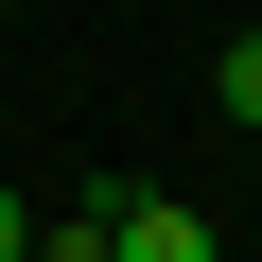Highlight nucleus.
Returning a JSON list of instances; mask_svg holds the SVG:
<instances>
[{
	"mask_svg": "<svg viewBox=\"0 0 262 262\" xmlns=\"http://www.w3.org/2000/svg\"><path fill=\"white\" fill-rule=\"evenodd\" d=\"M105 262H227V245H210V210H175V192H122V210H105Z\"/></svg>",
	"mask_w": 262,
	"mask_h": 262,
	"instance_id": "obj_1",
	"label": "nucleus"
},
{
	"mask_svg": "<svg viewBox=\"0 0 262 262\" xmlns=\"http://www.w3.org/2000/svg\"><path fill=\"white\" fill-rule=\"evenodd\" d=\"M210 105H227V122H262V35H227V53H210Z\"/></svg>",
	"mask_w": 262,
	"mask_h": 262,
	"instance_id": "obj_2",
	"label": "nucleus"
},
{
	"mask_svg": "<svg viewBox=\"0 0 262 262\" xmlns=\"http://www.w3.org/2000/svg\"><path fill=\"white\" fill-rule=\"evenodd\" d=\"M18 262H105V210H70V227H35Z\"/></svg>",
	"mask_w": 262,
	"mask_h": 262,
	"instance_id": "obj_3",
	"label": "nucleus"
},
{
	"mask_svg": "<svg viewBox=\"0 0 262 262\" xmlns=\"http://www.w3.org/2000/svg\"><path fill=\"white\" fill-rule=\"evenodd\" d=\"M18 245H35V210H18V192H0V262H18Z\"/></svg>",
	"mask_w": 262,
	"mask_h": 262,
	"instance_id": "obj_4",
	"label": "nucleus"
},
{
	"mask_svg": "<svg viewBox=\"0 0 262 262\" xmlns=\"http://www.w3.org/2000/svg\"><path fill=\"white\" fill-rule=\"evenodd\" d=\"M0 18H18V0H0Z\"/></svg>",
	"mask_w": 262,
	"mask_h": 262,
	"instance_id": "obj_5",
	"label": "nucleus"
}]
</instances>
